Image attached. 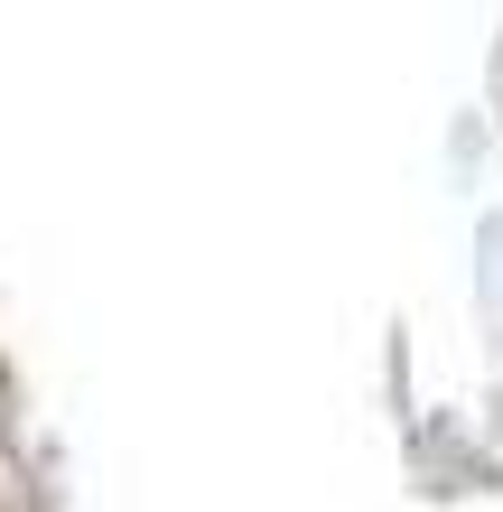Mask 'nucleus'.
<instances>
[]
</instances>
